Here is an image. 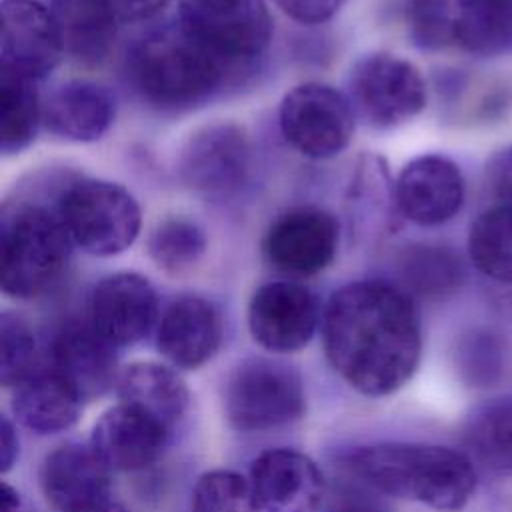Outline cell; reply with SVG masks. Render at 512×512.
<instances>
[{
    "instance_id": "cell-1",
    "label": "cell",
    "mask_w": 512,
    "mask_h": 512,
    "mask_svg": "<svg viewBox=\"0 0 512 512\" xmlns=\"http://www.w3.org/2000/svg\"><path fill=\"white\" fill-rule=\"evenodd\" d=\"M324 354L356 392L386 396L416 372L422 354L420 316L412 296L384 280L350 282L322 314Z\"/></svg>"
},
{
    "instance_id": "cell-2",
    "label": "cell",
    "mask_w": 512,
    "mask_h": 512,
    "mask_svg": "<svg viewBox=\"0 0 512 512\" xmlns=\"http://www.w3.org/2000/svg\"><path fill=\"white\" fill-rule=\"evenodd\" d=\"M346 470L372 490L458 512L474 496L478 468L464 450L424 442H380L344 456Z\"/></svg>"
},
{
    "instance_id": "cell-3",
    "label": "cell",
    "mask_w": 512,
    "mask_h": 512,
    "mask_svg": "<svg viewBox=\"0 0 512 512\" xmlns=\"http://www.w3.org/2000/svg\"><path fill=\"white\" fill-rule=\"evenodd\" d=\"M238 72L178 20L162 24L132 42L124 74L132 92L162 112H182L208 102Z\"/></svg>"
},
{
    "instance_id": "cell-4",
    "label": "cell",
    "mask_w": 512,
    "mask_h": 512,
    "mask_svg": "<svg viewBox=\"0 0 512 512\" xmlns=\"http://www.w3.org/2000/svg\"><path fill=\"white\" fill-rule=\"evenodd\" d=\"M72 238L56 208L38 202L4 206L0 228L2 292L28 300L50 290L64 274Z\"/></svg>"
},
{
    "instance_id": "cell-5",
    "label": "cell",
    "mask_w": 512,
    "mask_h": 512,
    "mask_svg": "<svg viewBox=\"0 0 512 512\" xmlns=\"http://www.w3.org/2000/svg\"><path fill=\"white\" fill-rule=\"evenodd\" d=\"M56 210L74 246L92 256H116L128 250L140 232V206L116 182L74 180L60 192Z\"/></svg>"
},
{
    "instance_id": "cell-6",
    "label": "cell",
    "mask_w": 512,
    "mask_h": 512,
    "mask_svg": "<svg viewBox=\"0 0 512 512\" xmlns=\"http://www.w3.org/2000/svg\"><path fill=\"white\" fill-rule=\"evenodd\" d=\"M306 394L300 374L268 358L238 364L224 386V412L240 432H264L302 418Z\"/></svg>"
},
{
    "instance_id": "cell-7",
    "label": "cell",
    "mask_w": 512,
    "mask_h": 512,
    "mask_svg": "<svg viewBox=\"0 0 512 512\" xmlns=\"http://www.w3.org/2000/svg\"><path fill=\"white\" fill-rule=\"evenodd\" d=\"M178 22L238 72L252 66L272 38L264 0H178Z\"/></svg>"
},
{
    "instance_id": "cell-8",
    "label": "cell",
    "mask_w": 512,
    "mask_h": 512,
    "mask_svg": "<svg viewBox=\"0 0 512 512\" xmlns=\"http://www.w3.org/2000/svg\"><path fill=\"white\" fill-rule=\"evenodd\" d=\"M278 122L286 142L312 160L338 156L354 134L350 100L322 82H304L286 92Z\"/></svg>"
},
{
    "instance_id": "cell-9",
    "label": "cell",
    "mask_w": 512,
    "mask_h": 512,
    "mask_svg": "<svg viewBox=\"0 0 512 512\" xmlns=\"http://www.w3.org/2000/svg\"><path fill=\"white\" fill-rule=\"evenodd\" d=\"M350 96L358 112L376 128H394L426 106L420 70L390 52H370L350 70Z\"/></svg>"
},
{
    "instance_id": "cell-10",
    "label": "cell",
    "mask_w": 512,
    "mask_h": 512,
    "mask_svg": "<svg viewBox=\"0 0 512 512\" xmlns=\"http://www.w3.org/2000/svg\"><path fill=\"white\" fill-rule=\"evenodd\" d=\"M252 168L250 138L238 124L214 122L198 128L178 156L180 180L206 198L236 194Z\"/></svg>"
},
{
    "instance_id": "cell-11",
    "label": "cell",
    "mask_w": 512,
    "mask_h": 512,
    "mask_svg": "<svg viewBox=\"0 0 512 512\" xmlns=\"http://www.w3.org/2000/svg\"><path fill=\"white\" fill-rule=\"evenodd\" d=\"M340 224L324 208L294 206L266 228L262 252L268 264L290 276H314L336 258Z\"/></svg>"
},
{
    "instance_id": "cell-12",
    "label": "cell",
    "mask_w": 512,
    "mask_h": 512,
    "mask_svg": "<svg viewBox=\"0 0 512 512\" xmlns=\"http://www.w3.org/2000/svg\"><path fill=\"white\" fill-rule=\"evenodd\" d=\"M320 320L316 294L304 284L278 280L262 284L248 304L252 338L268 352L290 354L302 350Z\"/></svg>"
},
{
    "instance_id": "cell-13",
    "label": "cell",
    "mask_w": 512,
    "mask_h": 512,
    "mask_svg": "<svg viewBox=\"0 0 512 512\" xmlns=\"http://www.w3.org/2000/svg\"><path fill=\"white\" fill-rule=\"evenodd\" d=\"M402 218L418 226L450 222L464 204L466 182L460 166L442 154L412 158L394 182Z\"/></svg>"
},
{
    "instance_id": "cell-14",
    "label": "cell",
    "mask_w": 512,
    "mask_h": 512,
    "mask_svg": "<svg viewBox=\"0 0 512 512\" xmlns=\"http://www.w3.org/2000/svg\"><path fill=\"white\" fill-rule=\"evenodd\" d=\"M158 316V296L146 276L116 272L102 278L88 302L90 324L116 348L146 338Z\"/></svg>"
},
{
    "instance_id": "cell-15",
    "label": "cell",
    "mask_w": 512,
    "mask_h": 512,
    "mask_svg": "<svg viewBox=\"0 0 512 512\" xmlns=\"http://www.w3.org/2000/svg\"><path fill=\"white\" fill-rule=\"evenodd\" d=\"M116 346L90 320H68L54 336L48 368L54 370L82 402L106 394L120 376Z\"/></svg>"
},
{
    "instance_id": "cell-16",
    "label": "cell",
    "mask_w": 512,
    "mask_h": 512,
    "mask_svg": "<svg viewBox=\"0 0 512 512\" xmlns=\"http://www.w3.org/2000/svg\"><path fill=\"white\" fill-rule=\"evenodd\" d=\"M250 482L262 512H320L326 480L312 458L290 448H272L254 458Z\"/></svg>"
},
{
    "instance_id": "cell-17",
    "label": "cell",
    "mask_w": 512,
    "mask_h": 512,
    "mask_svg": "<svg viewBox=\"0 0 512 512\" xmlns=\"http://www.w3.org/2000/svg\"><path fill=\"white\" fill-rule=\"evenodd\" d=\"M62 52L48 6L36 0L2 2V70L40 80L54 70Z\"/></svg>"
},
{
    "instance_id": "cell-18",
    "label": "cell",
    "mask_w": 512,
    "mask_h": 512,
    "mask_svg": "<svg viewBox=\"0 0 512 512\" xmlns=\"http://www.w3.org/2000/svg\"><path fill=\"white\" fill-rule=\"evenodd\" d=\"M168 438V428L120 402L98 418L90 444L110 470L138 472L162 456Z\"/></svg>"
},
{
    "instance_id": "cell-19",
    "label": "cell",
    "mask_w": 512,
    "mask_h": 512,
    "mask_svg": "<svg viewBox=\"0 0 512 512\" xmlns=\"http://www.w3.org/2000/svg\"><path fill=\"white\" fill-rule=\"evenodd\" d=\"M110 472L92 444L68 442L42 460L40 486L52 508L76 512L110 496Z\"/></svg>"
},
{
    "instance_id": "cell-20",
    "label": "cell",
    "mask_w": 512,
    "mask_h": 512,
    "mask_svg": "<svg viewBox=\"0 0 512 512\" xmlns=\"http://www.w3.org/2000/svg\"><path fill=\"white\" fill-rule=\"evenodd\" d=\"M222 340V320L214 304L200 296H180L166 306L156 326V348L176 368L206 364Z\"/></svg>"
},
{
    "instance_id": "cell-21",
    "label": "cell",
    "mask_w": 512,
    "mask_h": 512,
    "mask_svg": "<svg viewBox=\"0 0 512 512\" xmlns=\"http://www.w3.org/2000/svg\"><path fill=\"white\" fill-rule=\"evenodd\" d=\"M116 114L114 96L90 80H68L44 102L46 128L70 142H94L106 134Z\"/></svg>"
},
{
    "instance_id": "cell-22",
    "label": "cell",
    "mask_w": 512,
    "mask_h": 512,
    "mask_svg": "<svg viewBox=\"0 0 512 512\" xmlns=\"http://www.w3.org/2000/svg\"><path fill=\"white\" fill-rule=\"evenodd\" d=\"M116 390L122 404L144 412L170 432L184 418L190 400L184 380L158 362H134L122 368Z\"/></svg>"
},
{
    "instance_id": "cell-23",
    "label": "cell",
    "mask_w": 512,
    "mask_h": 512,
    "mask_svg": "<svg viewBox=\"0 0 512 512\" xmlns=\"http://www.w3.org/2000/svg\"><path fill=\"white\" fill-rule=\"evenodd\" d=\"M80 406L82 400L48 366H40L12 394L16 420L36 434H56L70 428L78 420Z\"/></svg>"
},
{
    "instance_id": "cell-24",
    "label": "cell",
    "mask_w": 512,
    "mask_h": 512,
    "mask_svg": "<svg viewBox=\"0 0 512 512\" xmlns=\"http://www.w3.org/2000/svg\"><path fill=\"white\" fill-rule=\"evenodd\" d=\"M62 50L82 62L102 60L114 38L118 20L98 0H50Z\"/></svg>"
},
{
    "instance_id": "cell-25",
    "label": "cell",
    "mask_w": 512,
    "mask_h": 512,
    "mask_svg": "<svg viewBox=\"0 0 512 512\" xmlns=\"http://www.w3.org/2000/svg\"><path fill=\"white\" fill-rule=\"evenodd\" d=\"M464 452L476 468L496 476H512V398L478 406L464 424Z\"/></svg>"
},
{
    "instance_id": "cell-26",
    "label": "cell",
    "mask_w": 512,
    "mask_h": 512,
    "mask_svg": "<svg viewBox=\"0 0 512 512\" xmlns=\"http://www.w3.org/2000/svg\"><path fill=\"white\" fill-rule=\"evenodd\" d=\"M452 44L484 58L510 54L512 0H458Z\"/></svg>"
},
{
    "instance_id": "cell-27",
    "label": "cell",
    "mask_w": 512,
    "mask_h": 512,
    "mask_svg": "<svg viewBox=\"0 0 512 512\" xmlns=\"http://www.w3.org/2000/svg\"><path fill=\"white\" fill-rule=\"evenodd\" d=\"M402 288L412 296L438 298L458 290L464 278L462 262L450 246L416 242L404 246L396 260Z\"/></svg>"
},
{
    "instance_id": "cell-28",
    "label": "cell",
    "mask_w": 512,
    "mask_h": 512,
    "mask_svg": "<svg viewBox=\"0 0 512 512\" xmlns=\"http://www.w3.org/2000/svg\"><path fill=\"white\" fill-rule=\"evenodd\" d=\"M468 256L486 278L512 284V206L492 204L468 230Z\"/></svg>"
},
{
    "instance_id": "cell-29",
    "label": "cell",
    "mask_w": 512,
    "mask_h": 512,
    "mask_svg": "<svg viewBox=\"0 0 512 512\" xmlns=\"http://www.w3.org/2000/svg\"><path fill=\"white\" fill-rule=\"evenodd\" d=\"M44 122V104L36 80L0 72V148L4 154L24 150Z\"/></svg>"
},
{
    "instance_id": "cell-30",
    "label": "cell",
    "mask_w": 512,
    "mask_h": 512,
    "mask_svg": "<svg viewBox=\"0 0 512 512\" xmlns=\"http://www.w3.org/2000/svg\"><path fill=\"white\" fill-rule=\"evenodd\" d=\"M146 250L160 268L182 272L202 258L206 250V234L194 220L170 216L150 230Z\"/></svg>"
},
{
    "instance_id": "cell-31",
    "label": "cell",
    "mask_w": 512,
    "mask_h": 512,
    "mask_svg": "<svg viewBox=\"0 0 512 512\" xmlns=\"http://www.w3.org/2000/svg\"><path fill=\"white\" fill-rule=\"evenodd\" d=\"M192 512H262L250 478L234 470H208L192 490Z\"/></svg>"
},
{
    "instance_id": "cell-32",
    "label": "cell",
    "mask_w": 512,
    "mask_h": 512,
    "mask_svg": "<svg viewBox=\"0 0 512 512\" xmlns=\"http://www.w3.org/2000/svg\"><path fill=\"white\" fill-rule=\"evenodd\" d=\"M40 368L38 344L30 326L14 314L0 318V382L16 388Z\"/></svg>"
},
{
    "instance_id": "cell-33",
    "label": "cell",
    "mask_w": 512,
    "mask_h": 512,
    "mask_svg": "<svg viewBox=\"0 0 512 512\" xmlns=\"http://www.w3.org/2000/svg\"><path fill=\"white\" fill-rule=\"evenodd\" d=\"M458 0H408L406 28L422 50L454 48V16Z\"/></svg>"
},
{
    "instance_id": "cell-34",
    "label": "cell",
    "mask_w": 512,
    "mask_h": 512,
    "mask_svg": "<svg viewBox=\"0 0 512 512\" xmlns=\"http://www.w3.org/2000/svg\"><path fill=\"white\" fill-rule=\"evenodd\" d=\"M456 356L458 368L470 386H492L502 376V342L486 330L470 332L460 342Z\"/></svg>"
},
{
    "instance_id": "cell-35",
    "label": "cell",
    "mask_w": 512,
    "mask_h": 512,
    "mask_svg": "<svg viewBox=\"0 0 512 512\" xmlns=\"http://www.w3.org/2000/svg\"><path fill=\"white\" fill-rule=\"evenodd\" d=\"M486 184L496 198L494 204L512 206V146L498 150L486 164Z\"/></svg>"
},
{
    "instance_id": "cell-36",
    "label": "cell",
    "mask_w": 512,
    "mask_h": 512,
    "mask_svg": "<svg viewBox=\"0 0 512 512\" xmlns=\"http://www.w3.org/2000/svg\"><path fill=\"white\" fill-rule=\"evenodd\" d=\"M278 8L300 24H322L330 20L344 0H274Z\"/></svg>"
},
{
    "instance_id": "cell-37",
    "label": "cell",
    "mask_w": 512,
    "mask_h": 512,
    "mask_svg": "<svg viewBox=\"0 0 512 512\" xmlns=\"http://www.w3.org/2000/svg\"><path fill=\"white\" fill-rule=\"evenodd\" d=\"M118 22H142L156 16L168 0H98Z\"/></svg>"
},
{
    "instance_id": "cell-38",
    "label": "cell",
    "mask_w": 512,
    "mask_h": 512,
    "mask_svg": "<svg viewBox=\"0 0 512 512\" xmlns=\"http://www.w3.org/2000/svg\"><path fill=\"white\" fill-rule=\"evenodd\" d=\"M18 434L8 416H2L0 420V470L8 472L14 462L18 460Z\"/></svg>"
},
{
    "instance_id": "cell-39",
    "label": "cell",
    "mask_w": 512,
    "mask_h": 512,
    "mask_svg": "<svg viewBox=\"0 0 512 512\" xmlns=\"http://www.w3.org/2000/svg\"><path fill=\"white\" fill-rule=\"evenodd\" d=\"M76 512H130V510L126 506H122L120 502L112 500V496H108V498L98 500V502H94L82 510H76Z\"/></svg>"
},
{
    "instance_id": "cell-40",
    "label": "cell",
    "mask_w": 512,
    "mask_h": 512,
    "mask_svg": "<svg viewBox=\"0 0 512 512\" xmlns=\"http://www.w3.org/2000/svg\"><path fill=\"white\" fill-rule=\"evenodd\" d=\"M328 512H376V510L368 502L346 498V500L338 502L336 506H332Z\"/></svg>"
},
{
    "instance_id": "cell-41",
    "label": "cell",
    "mask_w": 512,
    "mask_h": 512,
    "mask_svg": "<svg viewBox=\"0 0 512 512\" xmlns=\"http://www.w3.org/2000/svg\"><path fill=\"white\" fill-rule=\"evenodd\" d=\"M18 508H20V494L8 482H2V512H16Z\"/></svg>"
}]
</instances>
